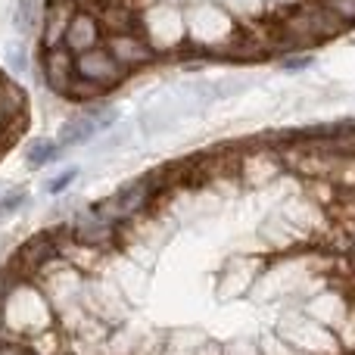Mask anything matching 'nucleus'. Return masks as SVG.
<instances>
[{"label":"nucleus","mask_w":355,"mask_h":355,"mask_svg":"<svg viewBox=\"0 0 355 355\" xmlns=\"http://www.w3.org/2000/svg\"><path fill=\"white\" fill-rule=\"evenodd\" d=\"M3 324L16 340H35L56 327V309L37 281H19L0 306Z\"/></svg>","instance_id":"1"},{"label":"nucleus","mask_w":355,"mask_h":355,"mask_svg":"<svg viewBox=\"0 0 355 355\" xmlns=\"http://www.w3.org/2000/svg\"><path fill=\"white\" fill-rule=\"evenodd\" d=\"M275 334L306 355H346L349 352L346 343L340 340V334L331 331L327 324H321L318 318H312L306 309H302V312L277 315Z\"/></svg>","instance_id":"2"},{"label":"nucleus","mask_w":355,"mask_h":355,"mask_svg":"<svg viewBox=\"0 0 355 355\" xmlns=\"http://www.w3.org/2000/svg\"><path fill=\"white\" fill-rule=\"evenodd\" d=\"M156 200H159V193H156L150 175H141V178H135V181L122 184L116 193H110V196H103L100 202H94V209H97L106 221L122 225V221L150 212V209L156 206Z\"/></svg>","instance_id":"3"},{"label":"nucleus","mask_w":355,"mask_h":355,"mask_svg":"<svg viewBox=\"0 0 355 355\" xmlns=\"http://www.w3.org/2000/svg\"><path fill=\"white\" fill-rule=\"evenodd\" d=\"M287 172L281 144L275 137H256V141L243 144V156H240V184L243 187H262V184L277 181Z\"/></svg>","instance_id":"4"},{"label":"nucleus","mask_w":355,"mask_h":355,"mask_svg":"<svg viewBox=\"0 0 355 355\" xmlns=\"http://www.w3.org/2000/svg\"><path fill=\"white\" fill-rule=\"evenodd\" d=\"M75 72H78V78L87 81V85L112 91V87L125 85V81L135 75V69L125 66L122 60H116V53H112L106 44H97V47L85 50V53H75Z\"/></svg>","instance_id":"5"},{"label":"nucleus","mask_w":355,"mask_h":355,"mask_svg":"<svg viewBox=\"0 0 355 355\" xmlns=\"http://www.w3.org/2000/svg\"><path fill=\"white\" fill-rule=\"evenodd\" d=\"M141 25H144V35L150 37L156 50L162 56L166 53H175L181 50L184 44L190 41L187 37V16H181L172 6H144L141 12Z\"/></svg>","instance_id":"6"},{"label":"nucleus","mask_w":355,"mask_h":355,"mask_svg":"<svg viewBox=\"0 0 355 355\" xmlns=\"http://www.w3.org/2000/svg\"><path fill=\"white\" fill-rule=\"evenodd\" d=\"M60 240H56V231H41L31 234L16 252H12L10 265H16L19 275L25 281H37V275L44 271V265H50L53 259H60Z\"/></svg>","instance_id":"7"},{"label":"nucleus","mask_w":355,"mask_h":355,"mask_svg":"<svg viewBox=\"0 0 355 355\" xmlns=\"http://www.w3.org/2000/svg\"><path fill=\"white\" fill-rule=\"evenodd\" d=\"M69 231H72L75 240H81V243H87V246H97V250H106V252H116L119 250V243H116L119 225L106 221L94 206L75 212V218L69 221Z\"/></svg>","instance_id":"8"},{"label":"nucleus","mask_w":355,"mask_h":355,"mask_svg":"<svg viewBox=\"0 0 355 355\" xmlns=\"http://www.w3.org/2000/svg\"><path fill=\"white\" fill-rule=\"evenodd\" d=\"M41 72L50 91L69 100L75 81H78V72H75V53L66 44H60V47H41Z\"/></svg>","instance_id":"9"},{"label":"nucleus","mask_w":355,"mask_h":355,"mask_svg":"<svg viewBox=\"0 0 355 355\" xmlns=\"http://www.w3.org/2000/svg\"><path fill=\"white\" fill-rule=\"evenodd\" d=\"M116 122V110H81L69 122L60 125V147H78V144L97 137Z\"/></svg>","instance_id":"10"},{"label":"nucleus","mask_w":355,"mask_h":355,"mask_svg":"<svg viewBox=\"0 0 355 355\" xmlns=\"http://www.w3.org/2000/svg\"><path fill=\"white\" fill-rule=\"evenodd\" d=\"M25 122H28V100L16 81L0 72V131L16 137L25 128Z\"/></svg>","instance_id":"11"},{"label":"nucleus","mask_w":355,"mask_h":355,"mask_svg":"<svg viewBox=\"0 0 355 355\" xmlns=\"http://www.w3.org/2000/svg\"><path fill=\"white\" fill-rule=\"evenodd\" d=\"M103 44L116 53V60H122L125 66H131L137 72L141 66H150V62L159 60V50L150 44V37L144 31H135V35H116V37H103Z\"/></svg>","instance_id":"12"},{"label":"nucleus","mask_w":355,"mask_h":355,"mask_svg":"<svg viewBox=\"0 0 355 355\" xmlns=\"http://www.w3.org/2000/svg\"><path fill=\"white\" fill-rule=\"evenodd\" d=\"M66 44L72 53H85V50L97 47V44H103V28H100V19L97 12L91 10H75V16L69 19V28H66Z\"/></svg>","instance_id":"13"},{"label":"nucleus","mask_w":355,"mask_h":355,"mask_svg":"<svg viewBox=\"0 0 355 355\" xmlns=\"http://www.w3.org/2000/svg\"><path fill=\"white\" fill-rule=\"evenodd\" d=\"M56 156H60V141H50V137H41V141H35L28 150H25V162H28V168L47 166V162H53Z\"/></svg>","instance_id":"14"},{"label":"nucleus","mask_w":355,"mask_h":355,"mask_svg":"<svg viewBox=\"0 0 355 355\" xmlns=\"http://www.w3.org/2000/svg\"><path fill=\"white\" fill-rule=\"evenodd\" d=\"M259 346H262V355H306V352L296 349V346H290L287 340H281L277 334L262 337V340H259Z\"/></svg>","instance_id":"15"},{"label":"nucleus","mask_w":355,"mask_h":355,"mask_svg":"<svg viewBox=\"0 0 355 355\" xmlns=\"http://www.w3.org/2000/svg\"><path fill=\"white\" fill-rule=\"evenodd\" d=\"M16 22H19V28L22 31H31L35 28V19L37 16H44V12H37V0H19L16 3Z\"/></svg>","instance_id":"16"},{"label":"nucleus","mask_w":355,"mask_h":355,"mask_svg":"<svg viewBox=\"0 0 355 355\" xmlns=\"http://www.w3.org/2000/svg\"><path fill=\"white\" fill-rule=\"evenodd\" d=\"M19 281H25V277L19 275V268H16V265H10V262H6L3 268H0V306H3V300H6V296H10V290L16 287Z\"/></svg>","instance_id":"17"},{"label":"nucleus","mask_w":355,"mask_h":355,"mask_svg":"<svg viewBox=\"0 0 355 355\" xmlns=\"http://www.w3.org/2000/svg\"><path fill=\"white\" fill-rule=\"evenodd\" d=\"M225 355H262L259 340H234L225 346Z\"/></svg>","instance_id":"18"},{"label":"nucleus","mask_w":355,"mask_h":355,"mask_svg":"<svg viewBox=\"0 0 355 355\" xmlns=\"http://www.w3.org/2000/svg\"><path fill=\"white\" fill-rule=\"evenodd\" d=\"M22 202H25V190H22V187L10 190V193H6L3 200H0V218H3V215H10V212H16V209L22 206Z\"/></svg>","instance_id":"19"},{"label":"nucleus","mask_w":355,"mask_h":355,"mask_svg":"<svg viewBox=\"0 0 355 355\" xmlns=\"http://www.w3.org/2000/svg\"><path fill=\"white\" fill-rule=\"evenodd\" d=\"M324 6H331L337 16H343L349 25H355V0H321Z\"/></svg>","instance_id":"20"},{"label":"nucleus","mask_w":355,"mask_h":355,"mask_svg":"<svg viewBox=\"0 0 355 355\" xmlns=\"http://www.w3.org/2000/svg\"><path fill=\"white\" fill-rule=\"evenodd\" d=\"M343 271L355 281V231L346 237V243H343Z\"/></svg>","instance_id":"21"},{"label":"nucleus","mask_w":355,"mask_h":355,"mask_svg":"<svg viewBox=\"0 0 355 355\" xmlns=\"http://www.w3.org/2000/svg\"><path fill=\"white\" fill-rule=\"evenodd\" d=\"M75 175H78L75 168H66V172H60L53 181H47V190H50V193H62V190H66L69 184L75 181Z\"/></svg>","instance_id":"22"},{"label":"nucleus","mask_w":355,"mask_h":355,"mask_svg":"<svg viewBox=\"0 0 355 355\" xmlns=\"http://www.w3.org/2000/svg\"><path fill=\"white\" fill-rule=\"evenodd\" d=\"M25 349H28L25 340H3L0 343V355H25Z\"/></svg>","instance_id":"23"},{"label":"nucleus","mask_w":355,"mask_h":355,"mask_svg":"<svg viewBox=\"0 0 355 355\" xmlns=\"http://www.w3.org/2000/svg\"><path fill=\"white\" fill-rule=\"evenodd\" d=\"M309 62H312V60H309V53H290L287 60L281 62V66H284V69H293V72H296V69H306Z\"/></svg>","instance_id":"24"},{"label":"nucleus","mask_w":355,"mask_h":355,"mask_svg":"<svg viewBox=\"0 0 355 355\" xmlns=\"http://www.w3.org/2000/svg\"><path fill=\"white\" fill-rule=\"evenodd\" d=\"M193 355H225V349H221L218 343H212V340H202V343L196 346Z\"/></svg>","instance_id":"25"},{"label":"nucleus","mask_w":355,"mask_h":355,"mask_svg":"<svg viewBox=\"0 0 355 355\" xmlns=\"http://www.w3.org/2000/svg\"><path fill=\"white\" fill-rule=\"evenodd\" d=\"M334 196H337V200H343L346 206H352V209H355V190H343V187H334Z\"/></svg>","instance_id":"26"},{"label":"nucleus","mask_w":355,"mask_h":355,"mask_svg":"<svg viewBox=\"0 0 355 355\" xmlns=\"http://www.w3.org/2000/svg\"><path fill=\"white\" fill-rule=\"evenodd\" d=\"M10 144H12V137H10V135H3V131H0V153H3V150L10 147Z\"/></svg>","instance_id":"27"},{"label":"nucleus","mask_w":355,"mask_h":355,"mask_svg":"<svg viewBox=\"0 0 355 355\" xmlns=\"http://www.w3.org/2000/svg\"><path fill=\"white\" fill-rule=\"evenodd\" d=\"M25 355H44V352H37V349H31V346H28V349H25Z\"/></svg>","instance_id":"28"},{"label":"nucleus","mask_w":355,"mask_h":355,"mask_svg":"<svg viewBox=\"0 0 355 355\" xmlns=\"http://www.w3.org/2000/svg\"><path fill=\"white\" fill-rule=\"evenodd\" d=\"M346 355H355V349H349V352H346Z\"/></svg>","instance_id":"29"}]
</instances>
